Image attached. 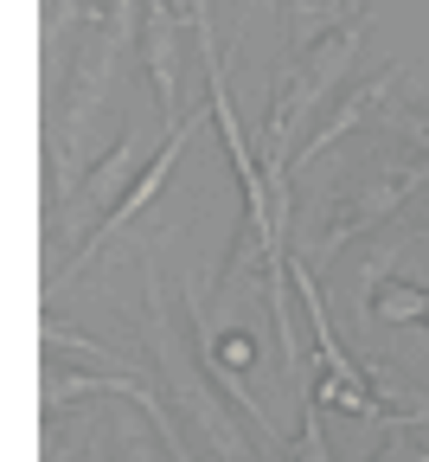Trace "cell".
Segmentation results:
<instances>
[{"instance_id":"6da1fadb","label":"cell","mask_w":429,"mask_h":462,"mask_svg":"<svg viewBox=\"0 0 429 462\" xmlns=\"http://www.w3.org/2000/svg\"><path fill=\"white\" fill-rule=\"evenodd\" d=\"M141 276H148V334H154V360H160V379H167V385H173V398H179V411H187V418L212 437V449H218L224 462H257L251 449H243V437L231 430L224 404L205 392V379H199V373H205V360H199V354H187V340H179L187 315H167L154 263H141Z\"/></svg>"},{"instance_id":"7a4b0ae2","label":"cell","mask_w":429,"mask_h":462,"mask_svg":"<svg viewBox=\"0 0 429 462\" xmlns=\"http://www.w3.org/2000/svg\"><path fill=\"white\" fill-rule=\"evenodd\" d=\"M416 187H429V161H379L372 167V180H359L333 212H327V231H321V245H315V257H301V263H327L333 251H346L352 238H365L379 218H391Z\"/></svg>"},{"instance_id":"3957f363","label":"cell","mask_w":429,"mask_h":462,"mask_svg":"<svg viewBox=\"0 0 429 462\" xmlns=\"http://www.w3.org/2000/svg\"><path fill=\"white\" fill-rule=\"evenodd\" d=\"M199 123H212V103H205V109L193 116V123H179V129L167 135V148H160L154 161H141V180H135L129 193H122V206H115V212H109V218H103V225L90 231V238H84V251H78V263L65 270V282H71V276H78L84 263H96V251H103V245L115 238V231H122V225H129V218H135V212L148 206V199H160V187L173 180V167H179V154H187V142H193V129H199Z\"/></svg>"},{"instance_id":"277c9868","label":"cell","mask_w":429,"mask_h":462,"mask_svg":"<svg viewBox=\"0 0 429 462\" xmlns=\"http://www.w3.org/2000/svg\"><path fill=\"white\" fill-rule=\"evenodd\" d=\"M135 180H141V173H135V129H122L115 148L90 167V180L71 193V212H58V225H71V231H78V225H103Z\"/></svg>"},{"instance_id":"5b68a950","label":"cell","mask_w":429,"mask_h":462,"mask_svg":"<svg viewBox=\"0 0 429 462\" xmlns=\"http://www.w3.org/2000/svg\"><path fill=\"white\" fill-rule=\"evenodd\" d=\"M397 78H404V65H385L372 84H359V90H346L340 97V109L327 116V129H308L301 135V148H295V161H315V154H327L346 129H359L365 116H385V103H391V90H397Z\"/></svg>"},{"instance_id":"8992f818","label":"cell","mask_w":429,"mask_h":462,"mask_svg":"<svg viewBox=\"0 0 429 462\" xmlns=\"http://www.w3.org/2000/svg\"><path fill=\"white\" fill-rule=\"evenodd\" d=\"M295 276H288V257L269 263V315H276V340H282V373L301 385V328H295Z\"/></svg>"},{"instance_id":"52a82bcc","label":"cell","mask_w":429,"mask_h":462,"mask_svg":"<svg viewBox=\"0 0 429 462\" xmlns=\"http://www.w3.org/2000/svg\"><path fill=\"white\" fill-rule=\"evenodd\" d=\"M372 315H379V321H423V315H429V289L385 276V282L372 289Z\"/></svg>"},{"instance_id":"ba28073f","label":"cell","mask_w":429,"mask_h":462,"mask_svg":"<svg viewBox=\"0 0 429 462\" xmlns=\"http://www.w3.org/2000/svg\"><path fill=\"white\" fill-rule=\"evenodd\" d=\"M295 462H333V456H327V430H321V404H315V398H308V411H301Z\"/></svg>"},{"instance_id":"9c48e42d","label":"cell","mask_w":429,"mask_h":462,"mask_svg":"<svg viewBox=\"0 0 429 462\" xmlns=\"http://www.w3.org/2000/svg\"><path fill=\"white\" fill-rule=\"evenodd\" d=\"M115 443H122V462H160V449H167V443H154L135 418H122V424H115Z\"/></svg>"},{"instance_id":"30bf717a","label":"cell","mask_w":429,"mask_h":462,"mask_svg":"<svg viewBox=\"0 0 429 462\" xmlns=\"http://www.w3.org/2000/svg\"><path fill=\"white\" fill-rule=\"evenodd\" d=\"M385 123L404 135V142H416L423 148V161H429V109H404V103H385Z\"/></svg>"},{"instance_id":"8fae6325","label":"cell","mask_w":429,"mask_h":462,"mask_svg":"<svg viewBox=\"0 0 429 462\" xmlns=\"http://www.w3.org/2000/svg\"><path fill=\"white\" fill-rule=\"evenodd\" d=\"M423 321H429V315H423Z\"/></svg>"}]
</instances>
